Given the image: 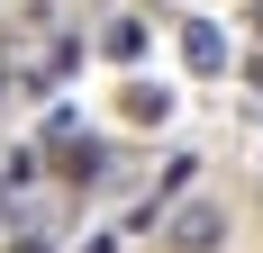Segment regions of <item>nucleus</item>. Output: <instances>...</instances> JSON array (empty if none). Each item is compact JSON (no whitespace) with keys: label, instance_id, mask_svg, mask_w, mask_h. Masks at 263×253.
<instances>
[{"label":"nucleus","instance_id":"f257e3e1","mask_svg":"<svg viewBox=\"0 0 263 253\" xmlns=\"http://www.w3.org/2000/svg\"><path fill=\"white\" fill-rule=\"evenodd\" d=\"M227 208L218 199H200V190H182V199L163 208V253H227Z\"/></svg>","mask_w":263,"mask_h":253},{"label":"nucleus","instance_id":"f03ea898","mask_svg":"<svg viewBox=\"0 0 263 253\" xmlns=\"http://www.w3.org/2000/svg\"><path fill=\"white\" fill-rule=\"evenodd\" d=\"M173 109H182L173 81H127V91H118V118H127V126H163Z\"/></svg>","mask_w":263,"mask_h":253},{"label":"nucleus","instance_id":"7ed1b4c3","mask_svg":"<svg viewBox=\"0 0 263 253\" xmlns=\"http://www.w3.org/2000/svg\"><path fill=\"white\" fill-rule=\"evenodd\" d=\"M182 54H191V73H218V64H227V36H218V18H182Z\"/></svg>","mask_w":263,"mask_h":253},{"label":"nucleus","instance_id":"20e7f679","mask_svg":"<svg viewBox=\"0 0 263 253\" xmlns=\"http://www.w3.org/2000/svg\"><path fill=\"white\" fill-rule=\"evenodd\" d=\"M100 54H109V64H136V54H145V27H136V18H109Z\"/></svg>","mask_w":263,"mask_h":253},{"label":"nucleus","instance_id":"39448f33","mask_svg":"<svg viewBox=\"0 0 263 253\" xmlns=\"http://www.w3.org/2000/svg\"><path fill=\"white\" fill-rule=\"evenodd\" d=\"M191 181H200V154H173V163H163V190H155V199L173 208V199H182V190H191Z\"/></svg>","mask_w":263,"mask_h":253},{"label":"nucleus","instance_id":"423d86ee","mask_svg":"<svg viewBox=\"0 0 263 253\" xmlns=\"http://www.w3.org/2000/svg\"><path fill=\"white\" fill-rule=\"evenodd\" d=\"M64 181H100V145H73V154H64Z\"/></svg>","mask_w":263,"mask_h":253},{"label":"nucleus","instance_id":"0eeeda50","mask_svg":"<svg viewBox=\"0 0 263 253\" xmlns=\"http://www.w3.org/2000/svg\"><path fill=\"white\" fill-rule=\"evenodd\" d=\"M18 253H46V235H18Z\"/></svg>","mask_w":263,"mask_h":253},{"label":"nucleus","instance_id":"6e6552de","mask_svg":"<svg viewBox=\"0 0 263 253\" xmlns=\"http://www.w3.org/2000/svg\"><path fill=\"white\" fill-rule=\"evenodd\" d=\"M0 109H9V81H0Z\"/></svg>","mask_w":263,"mask_h":253},{"label":"nucleus","instance_id":"1a4fd4ad","mask_svg":"<svg viewBox=\"0 0 263 253\" xmlns=\"http://www.w3.org/2000/svg\"><path fill=\"white\" fill-rule=\"evenodd\" d=\"M254 27H263V0H254Z\"/></svg>","mask_w":263,"mask_h":253}]
</instances>
